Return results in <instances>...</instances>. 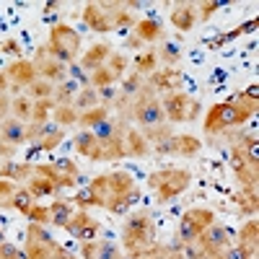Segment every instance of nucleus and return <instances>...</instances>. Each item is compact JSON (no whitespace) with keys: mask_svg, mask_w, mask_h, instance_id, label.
<instances>
[{"mask_svg":"<svg viewBox=\"0 0 259 259\" xmlns=\"http://www.w3.org/2000/svg\"><path fill=\"white\" fill-rule=\"evenodd\" d=\"M122 239H124V249L133 259H140L150 246L156 244V228L150 221L148 212H135L130 215L124 228H122Z\"/></svg>","mask_w":259,"mask_h":259,"instance_id":"obj_1","label":"nucleus"},{"mask_svg":"<svg viewBox=\"0 0 259 259\" xmlns=\"http://www.w3.org/2000/svg\"><path fill=\"white\" fill-rule=\"evenodd\" d=\"M47 52H50L52 60H57L62 65L73 62L78 57V52H80V36H78V31H73L70 26H65V24L55 26L52 34H50Z\"/></svg>","mask_w":259,"mask_h":259,"instance_id":"obj_2","label":"nucleus"},{"mask_svg":"<svg viewBox=\"0 0 259 259\" xmlns=\"http://www.w3.org/2000/svg\"><path fill=\"white\" fill-rule=\"evenodd\" d=\"M189 184V171L182 168H168V171H158V174H150L148 187L158 192V202H168L179 197Z\"/></svg>","mask_w":259,"mask_h":259,"instance_id":"obj_3","label":"nucleus"},{"mask_svg":"<svg viewBox=\"0 0 259 259\" xmlns=\"http://www.w3.org/2000/svg\"><path fill=\"white\" fill-rule=\"evenodd\" d=\"M215 223V215L212 210L207 207H192L184 212V218H182V228H179V236H182V241L189 244L194 239H200V236Z\"/></svg>","mask_w":259,"mask_h":259,"instance_id":"obj_4","label":"nucleus"},{"mask_svg":"<svg viewBox=\"0 0 259 259\" xmlns=\"http://www.w3.org/2000/svg\"><path fill=\"white\" fill-rule=\"evenodd\" d=\"M163 106V114L171 119V122H184V119H194L200 114V104L192 101L187 94H168L166 101L161 104Z\"/></svg>","mask_w":259,"mask_h":259,"instance_id":"obj_5","label":"nucleus"},{"mask_svg":"<svg viewBox=\"0 0 259 259\" xmlns=\"http://www.w3.org/2000/svg\"><path fill=\"white\" fill-rule=\"evenodd\" d=\"M236 124V109H233V104L226 101V104H215L212 109L207 112V119H205V133H215V135H221L226 133L228 127Z\"/></svg>","mask_w":259,"mask_h":259,"instance_id":"obj_6","label":"nucleus"},{"mask_svg":"<svg viewBox=\"0 0 259 259\" xmlns=\"http://www.w3.org/2000/svg\"><path fill=\"white\" fill-rule=\"evenodd\" d=\"M114 11H109V3H91V6H85L83 11V21H85V26H91L94 31H112L114 29Z\"/></svg>","mask_w":259,"mask_h":259,"instance_id":"obj_7","label":"nucleus"},{"mask_svg":"<svg viewBox=\"0 0 259 259\" xmlns=\"http://www.w3.org/2000/svg\"><path fill=\"white\" fill-rule=\"evenodd\" d=\"M135 119L148 130V127H156V124H163V119H166V114H163V106H161V101L153 96V99H148L145 104H140V106H135Z\"/></svg>","mask_w":259,"mask_h":259,"instance_id":"obj_8","label":"nucleus"},{"mask_svg":"<svg viewBox=\"0 0 259 259\" xmlns=\"http://www.w3.org/2000/svg\"><path fill=\"white\" fill-rule=\"evenodd\" d=\"M8 80L13 83V85H18V89H29V85L39 78V73H36V68H34V62L31 60H18V62H13L11 68H8Z\"/></svg>","mask_w":259,"mask_h":259,"instance_id":"obj_9","label":"nucleus"},{"mask_svg":"<svg viewBox=\"0 0 259 259\" xmlns=\"http://www.w3.org/2000/svg\"><path fill=\"white\" fill-rule=\"evenodd\" d=\"M0 140L8 143V145H21L29 140V127L24 122H18L16 117L13 119H6L0 122Z\"/></svg>","mask_w":259,"mask_h":259,"instance_id":"obj_10","label":"nucleus"},{"mask_svg":"<svg viewBox=\"0 0 259 259\" xmlns=\"http://www.w3.org/2000/svg\"><path fill=\"white\" fill-rule=\"evenodd\" d=\"M179 83H182V75L174 68L156 70L153 75H150V85L158 89V91H166V94H177L179 91Z\"/></svg>","mask_w":259,"mask_h":259,"instance_id":"obj_11","label":"nucleus"},{"mask_svg":"<svg viewBox=\"0 0 259 259\" xmlns=\"http://www.w3.org/2000/svg\"><path fill=\"white\" fill-rule=\"evenodd\" d=\"M112 57V47L109 45H94L89 52L80 57V68L83 70H99L104 68V62Z\"/></svg>","mask_w":259,"mask_h":259,"instance_id":"obj_12","label":"nucleus"},{"mask_svg":"<svg viewBox=\"0 0 259 259\" xmlns=\"http://www.w3.org/2000/svg\"><path fill=\"white\" fill-rule=\"evenodd\" d=\"M75 148L80 150L83 156H89V158H94V161H101V158H104L101 143L96 140L94 133H80V135L75 138Z\"/></svg>","mask_w":259,"mask_h":259,"instance_id":"obj_13","label":"nucleus"},{"mask_svg":"<svg viewBox=\"0 0 259 259\" xmlns=\"http://www.w3.org/2000/svg\"><path fill=\"white\" fill-rule=\"evenodd\" d=\"M34 174V166L31 163H16V161H8L3 168H0V177L8 179V182H21V179H29Z\"/></svg>","mask_w":259,"mask_h":259,"instance_id":"obj_14","label":"nucleus"},{"mask_svg":"<svg viewBox=\"0 0 259 259\" xmlns=\"http://www.w3.org/2000/svg\"><path fill=\"white\" fill-rule=\"evenodd\" d=\"M26 189H29V194H31L34 200H36V197H47V194H55V192H57L55 182H52V179H47V177H41V174L29 177Z\"/></svg>","mask_w":259,"mask_h":259,"instance_id":"obj_15","label":"nucleus"},{"mask_svg":"<svg viewBox=\"0 0 259 259\" xmlns=\"http://www.w3.org/2000/svg\"><path fill=\"white\" fill-rule=\"evenodd\" d=\"M106 119H109V106L106 104H99V106H94V109L78 114V124H83V127H99Z\"/></svg>","mask_w":259,"mask_h":259,"instance_id":"obj_16","label":"nucleus"},{"mask_svg":"<svg viewBox=\"0 0 259 259\" xmlns=\"http://www.w3.org/2000/svg\"><path fill=\"white\" fill-rule=\"evenodd\" d=\"M135 34H138L140 41H156L163 34V26H161V21H156V18H145V21H140V24L135 26Z\"/></svg>","mask_w":259,"mask_h":259,"instance_id":"obj_17","label":"nucleus"},{"mask_svg":"<svg viewBox=\"0 0 259 259\" xmlns=\"http://www.w3.org/2000/svg\"><path fill=\"white\" fill-rule=\"evenodd\" d=\"M194 21H197V16H194V6H179L177 11H171V24H174L179 31L192 29Z\"/></svg>","mask_w":259,"mask_h":259,"instance_id":"obj_18","label":"nucleus"},{"mask_svg":"<svg viewBox=\"0 0 259 259\" xmlns=\"http://www.w3.org/2000/svg\"><path fill=\"white\" fill-rule=\"evenodd\" d=\"M256 231H259V223H256L254 218L241 228V241H239V246H241L249 256H256Z\"/></svg>","mask_w":259,"mask_h":259,"instance_id":"obj_19","label":"nucleus"},{"mask_svg":"<svg viewBox=\"0 0 259 259\" xmlns=\"http://www.w3.org/2000/svg\"><path fill=\"white\" fill-rule=\"evenodd\" d=\"M101 101H99V94L94 91V89H85V91H78V96L73 99V109L78 112V114H83V112H89V109H94V106H99Z\"/></svg>","mask_w":259,"mask_h":259,"instance_id":"obj_20","label":"nucleus"},{"mask_svg":"<svg viewBox=\"0 0 259 259\" xmlns=\"http://www.w3.org/2000/svg\"><path fill=\"white\" fill-rule=\"evenodd\" d=\"M124 150H127V156H145L148 140L140 133H135V130H130V133L124 135Z\"/></svg>","mask_w":259,"mask_h":259,"instance_id":"obj_21","label":"nucleus"},{"mask_svg":"<svg viewBox=\"0 0 259 259\" xmlns=\"http://www.w3.org/2000/svg\"><path fill=\"white\" fill-rule=\"evenodd\" d=\"M174 145H177V153L179 156H197L202 143L192 135H174Z\"/></svg>","mask_w":259,"mask_h":259,"instance_id":"obj_22","label":"nucleus"},{"mask_svg":"<svg viewBox=\"0 0 259 259\" xmlns=\"http://www.w3.org/2000/svg\"><path fill=\"white\" fill-rule=\"evenodd\" d=\"M29 94H31L34 101H47V99H52V94H55V83H50L47 78H36V80L29 85Z\"/></svg>","mask_w":259,"mask_h":259,"instance_id":"obj_23","label":"nucleus"},{"mask_svg":"<svg viewBox=\"0 0 259 259\" xmlns=\"http://www.w3.org/2000/svg\"><path fill=\"white\" fill-rule=\"evenodd\" d=\"M70 202H65V200H55L52 205H50V221L52 223H57V226H65L70 221Z\"/></svg>","mask_w":259,"mask_h":259,"instance_id":"obj_24","label":"nucleus"},{"mask_svg":"<svg viewBox=\"0 0 259 259\" xmlns=\"http://www.w3.org/2000/svg\"><path fill=\"white\" fill-rule=\"evenodd\" d=\"M251 29H256V21H249V24L239 26V29L231 31V34H221L218 39H210V41H207V47H210V50H218L221 45H228V41H233L236 36H241V34H246V31H251Z\"/></svg>","mask_w":259,"mask_h":259,"instance_id":"obj_25","label":"nucleus"},{"mask_svg":"<svg viewBox=\"0 0 259 259\" xmlns=\"http://www.w3.org/2000/svg\"><path fill=\"white\" fill-rule=\"evenodd\" d=\"M11 109H13V114H16V119H18V122H26V119H31L34 99H31V96H24V99H13V101H11Z\"/></svg>","mask_w":259,"mask_h":259,"instance_id":"obj_26","label":"nucleus"},{"mask_svg":"<svg viewBox=\"0 0 259 259\" xmlns=\"http://www.w3.org/2000/svg\"><path fill=\"white\" fill-rule=\"evenodd\" d=\"M109 184L114 189V194H130L135 189V182L130 174H122V171H117V174H109Z\"/></svg>","mask_w":259,"mask_h":259,"instance_id":"obj_27","label":"nucleus"},{"mask_svg":"<svg viewBox=\"0 0 259 259\" xmlns=\"http://www.w3.org/2000/svg\"><path fill=\"white\" fill-rule=\"evenodd\" d=\"M158 52H145V55H140L138 60H135V65H138V75H143L145 78V73H150L153 75L156 70H158Z\"/></svg>","mask_w":259,"mask_h":259,"instance_id":"obj_28","label":"nucleus"},{"mask_svg":"<svg viewBox=\"0 0 259 259\" xmlns=\"http://www.w3.org/2000/svg\"><path fill=\"white\" fill-rule=\"evenodd\" d=\"M91 223H94V221H91V215L85 212V210H78V212H73V215H70V221L65 223V228H68L73 236H78L83 228H89Z\"/></svg>","mask_w":259,"mask_h":259,"instance_id":"obj_29","label":"nucleus"},{"mask_svg":"<svg viewBox=\"0 0 259 259\" xmlns=\"http://www.w3.org/2000/svg\"><path fill=\"white\" fill-rule=\"evenodd\" d=\"M55 122L60 127H68V124H78V112L73 106H55Z\"/></svg>","mask_w":259,"mask_h":259,"instance_id":"obj_30","label":"nucleus"},{"mask_svg":"<svg viewBox=\"0 0 259 259\" xmlns=\"http://www.w3.org/2000/svg\"><path fill=\"white\" fill-rule=\"evenodd\" d=\"M89 80L96 85V89H106V85H112V83L117 80V75H114L109 68H106V65H104V68H99V70H94V73L89 75Z\"/></svg>","mask_w":259,"mask_h":259,"instance_id":"obj_31","label":"nucleus"},{"mask_svg":"<svg viewBox=\"0 0 259 259\" xmlns=\"http://www.w3.org/2000/svg\"><path fill=\"white\" fill-rule=\"evenodd\" d=\"M13 207L21 210L24 215H29V210L34 207V197L29 194V189H18V192L13 194Z\"/></svg>","mask_w":259,"mask_h":259,"instance_id":"obj_32","label":"nucleus"},{"mask_svg":"<svg viewBox=\"0 0 259 259\" xmlns=\"http://www.w3.org/2000/svg\"><path fill=\"white\" fill-rule=\"evenodd\" d=\"M18 192V187L8 179H0V207H13V194Z\"/></svg>","mask_w":259,"mask_h":259,"instance_id":"obj_33","label":"nucleus"},{"mask_svg":"<svg viewBox=\"0 0 259 259\" xmlns=\"http://www.w3.org/2000/svg\"><path fill=\"white\" fill-rule=\"evenodd\" d=\"M236 202H239V207H241V212L244 215H254L256 212V192H244V194H239V197H233Z\"/></svg>","mask_w":259,"mask_h":259,"instance_id":"obj_34","label":"nucleus"},{"mask_svg":"<svg viewBox=\"0 0 259 259\" xmlns=\"http://www.w3.org/2000/svg\"><path fill=\"white\" fill-rule=\"evenodd\" d=\"M26 218H29L31 223H50V207H41V205L34 202V207L29 210Z\"/></svg>","mask_w":259,"mask_h":259,"instance_id":"obj_35","label":"nucleus"},{"mask_svg":"<svg viewBox=\"0 0 259 259\" xmlns=\"http://www.w3.org/2000/svg\"><path fill=\"white\" fill-rule=\"evenodd\" d=\"M55 166V171H57V174L60 177H78V168H75V163L73 161H68V158H62V161H57V163H52Z\"/></svg>","mask_w":259,"mask_h":259,"instance_id":"obj_36","label":"nucleus"},{"mask_svg":"<svg viewBox=\"0 0 259 259\" xmlns=\"http://www.w3.org/2000/svg\"><path fill=\"white\" fill-rule=\"evenodd\" d=\"M124 68H127V57H124V55H112V57H109V70H112L117 78L124 73Z\"/></svg>","mask_w":259,"mask_h":259,"instance_id":"obj_37","label":"nucleus"},{"mask_svg":"<svg viewBox=\"0 0 259 259\" xmlns=\"http://www.w3.org/2000/svg\"><path fill=\"white\" fill-rule=\"evenodd\" d=\"M96 94H99V101H101V104H106V106H109V104L117 99V91L112 89V85H106V89H99Z\"/></svg>","mask_w":259,"mask_h":259,"instance_id":"obj_38","label":"nucleus"},{"mask_svg":"<svg viewBox=\"0 0 259 259\" xmlns=\"http://www.w3.org/2000/svg\"><path fill=\"white\" fill-rule=\"evenodd\" d=\"M156 150H158V153H177L174 135H171V138H166V140H161V143H156Z\"/></svg>","mask_w":259,"mask_h":259,"instance_id":"obj_39","label":"nucleus"},{"mask_svg":"<svg viewBox=\"0 0 259 259\" xmlns=\"http://www.w3.org/2000/svg\"><path fill=\"white\" fill-rule=\"evenodd\" d=\"M158 57H163V62H166V65H171V62H177V60H179V52H177V47H174V45H166L163 55H158Z\"/></svg>","mask_w":259,"mask_h":259,"instance_id":"obj_40","label":"nucleus"},{"mask_svg":"<svg viewBox=\"0 0 259 259\" xmlns=\"http://www.w3.org/2000/svg\"><path fill=\"white\" fill-rule=\"evenodd\" d=\"M0 50L8 52V55H21V47H18V41H16V39H6L3 45H0Z\"/></svg>","mask_w":259,"mask_h":259,"instance_id":"obj_41","label":"nucleus"},{"mask_svg":"<svg viewBox=\"0 0 259 259\" xmlns=\"http://www.w3.org/2000/svg\"><path fill=\"white\" fill-rule=\"evenodd\" d=\"M226 3H202L200 8H202V13H200V18H210L215 11H218V8H223Z\"/></svg>","mask_w":259,"mask_h":259,"instance_id":"obj_42","label":"nucleus"},{"mask_svg":"<svg viewBox=\"0 0 259 259\" xmlns=\"http://www.w3.org/2000/svg\"><path fill=\"white\" fill-rule=\"evenodd\" d=\"M11 109V99L6 94H0V122H6V114Z\"/></svg>","mask_w":259,"mask_h":259,"instance_id":"obj_43","label":"nucleus"},{"mask_svg":"<svg viewBox=\"0 0 259 259\" xmlns=\"http://www.w3.org/2000/svg\"><path fill=\"white\" fill-rule=\"evenodd\" d=\"M8 83H11V80H8V75H6V73H0V94H6Z\"/></svg>","mask_w":259,"mask_h":259,"instance_id":"obj_44","label":"nucleus"},{"mask_svg":"<svg viewBox=\"0 0 259 259\" xmlns=\"http://www.w3.org/2000/svg\"><path fill=\"white\" fill-rule=\"evenodd\" d=\"M0 244H6V233H3V228H0Z\"/></svg>","mask_w":259,"mask_h":259,"instance_id":"obj_45","label":"nucleus"}]
</instances>
